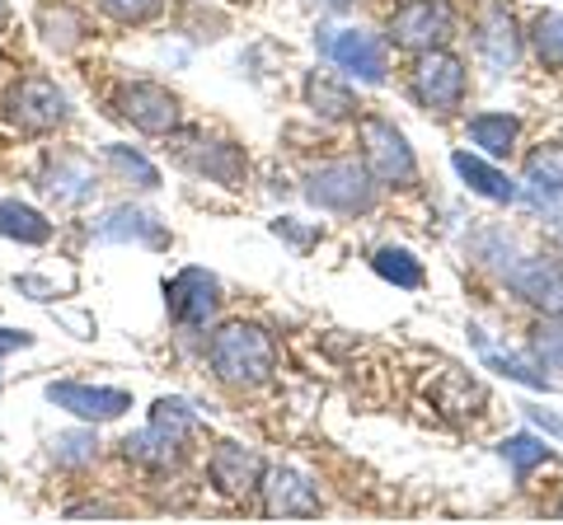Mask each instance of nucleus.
Wrapping results in <instances>:
<instances>
[{"mask_svg": "<svg viewBox=\"0 0 563 525\" xmlns=\"http://www.w3.org/2000/svg\"><path fill=\"white\" fill-rule=\"evenodd\" d=\"M207 366L225 390H258V384L273 380V371H277V343L263 324L231 320L211 334Z\"/></svg>", "mask_w": 563, "mask_h": 525, "instance_id": "nucleus-1", "label": "nucleus"}, {"mask_svg": "<svg viewBox=\"0 0 563 525\" xmlns=\"http://www.w3.org/2000/svg\"><path fill=\"white\" fill-rule=\"evenodd\" d=\"M192 436H198V413H192L184 399H161V404L151 409V423L118 446H122V460L128 465L174 469L188 455Z\"/></svg>", "mask_w": 563, "mask_h": 525, "instance_id": "nucleus-2", "label": "nucleus"}, {"mask_svg": "<svg viewBox=\"0 0 563 525\" xmlns=\"http://www.w3.org/2000/svg\"><path fill=\"white\" fill-rule=\"evenodd\" d=\"M306 202L314 212H329V216H366L380 198V183L376 174L366 169V160H329L320 169L306 174Z\"/></svg>", "mask_w": 563, "mask_h": 525, "instance_id": "nucleus-3", "label": "nucleus"}, {"mask_svg": "<svg viewBox=\"0 0 563 525\" xmlns=\"http://www.w3.org/2000/svg\"><path fill=\"white\" fill-rule=\"evenodd\" d=\"M409 99L418 109H428L437 118H451L465 109L470 99V66L446 47L413 52V71H409Z\"/></svg>", "mask_w": 563, "mask_h": 525, "instance_id": "nucleus-4", "label": "nucleus"}, {"mask_svg": "<svg viewBox=\"0 0 563 525\" xmlns=\"http://www.w3.org/2000/svg\"><path fill=\"white\" fill-rule=\"evenodd\" d=\"M0 118H5L14 132H24V136H47L70 118V99H66V90L57 80L24 76V80L10 85L5 99H0Z\"/></svg>", "mask_w": 563, "mask_h": 525, "instance_id": "nucleus-5", "label": "nucleus"}, {"mask_svg": "<svg viewBox=\"0 0 563 525\" xmlns=\"http://www.w3.org/2000/svg\"><path fill=\"white\" fill-rule=\"evenodd\" d=\"M320 57H329L339 71H347L362 85H385L390 80V43L385 33L372 29H320L314 33Z\"/></svg>", "mask_w": 563, "mask_h": 525, "instance_id": "nucleus-6", "label": "nucleus"}, {"mask_svg": "<svg viewBox=\"0 0 563 525\" xmlns=\"http://www.w3.org/2000/svg\"><path fill=\"white\" fill-rule=\"evenodd\" d=\"M455 20L451 0H399V5L385 14V43H395L404 52H432L446 47L455 38Z\"/></svg>", "mask_w": 563, "mask_h": 525, "instance_id": "nucleus-7", "label": "nucleus"}, {"mask_svg": "<svg viewBox=\"0 0 563 525\" xmlns=\"http://www.w3.org/2000/svg\"><path fill=\"white\" fill-rule=\"evenodd\" d=\"M225 301V287L211 268H179L165 282V310H169V324L179 334H198L211 320L221 314Z\"/></svg>", "mask_w": 563, "mask_h": 525, "instance_id": "nucleus-8", "label": "nucleus"}, {"mask_svg": "<svg viewBox=\"0 0 563 525\" xmlns=\"http://www.w3.org/2000/svg\"><path fill=\"white\" fill-rule=\"evenodd\" d=\"M362 160L376 174L380 188H413L418 183V155L390 118H362Z\"/></svg>", "mask_w": 563, "mask_h": 525, "instance_id": "nucleus-9", "label": "nucleus"}, {"mask_svg": "<svg viewBox=\"0 0 563 525\" xmlns=\"http://www.w3.org/2000/svg\"><path fill=\"white\" fill-rule=\"evenodd\" d=\"M113 109L122 122H132L146 136H174L184 122V103L161 80H122L113 94Z\"/></svg>", "mask_w": 563, "mask_h": 525, "instance_id": "nucleus-10", "label": "nucleus"}, {"mask_svg": "<svg viewBox=\"0 0 563 525\" xmlns=\"http://www.w3.org/2000/svg\"><path fill=\"white\" fill-rule=\"evenodd\" d=\"M474 52H479V62L488 66L493 76H507L521 66V52H526V29L517 24L512 5H503V0H488L479 10V20H474Z\"/></svg>", "mask_w": 563, "mask_h": 525, "instance_id": "nucleus-11", "label": "nucleus"}, {"mask_svg": "<svg viewBox=\"0 0 563 525\" xmlns=\"http://www.w3.org/2000/svg\"><path fill=\"white\" fill-rule=\"evenodd\" d=\"M179 165L198 179L240 192L250 183V155L231 136H192V146H179Z\"/></svg>", "mask_w": 563, "mask_h": 525, "instance_id": "nucleus-12", "label": "nucleus"}, {"mask_svg": "<svg viewBox=\"0 0 563 525\" xmlns=\"http://www.w3.org/2000/svg\"><path fill=\"white\" fill-rule=\"evenodd\" d=\"M263 479H268V465H263V455L244 442H217L207 455V483L217 488L221 498H254L263 493Z\"/></svg>", "mask_w": 563, "mask_h": 525, "instance_id": "nucleus-13", "label": "nucleus"}, {"mask_svg": "<svg viewBox=\"0 0 563 525\" xmlns=\"http://www.w3.org/2000/svg\"><path fill=\"white\" fill-rule=\"evenodd\" d=\"M47 404L66 409L80 423H118L132 413V394L118 384H80V380H52L47 384Z\"/></svg>", "mask_w": 563, "mask_h": 525, "instance_id": "nucleus-14", "label": "nucleus"}, {"mask_svg": "<svg viewBox=\"0 0 563 525\" xmlns=\"http://www.w3.org/2000/svg\"><path fill=\"white\" fill-rule=\"evenodd\" d=\"M507 291H512L521 305H531L536 314H550V320H559V314H563V262L544 258V254L517 258L512 272H507Z\"/></svg>", "mask_w": 563, "mask_h": 525, "instance_id": "nucleus-15", "label": "nucleus"}, {"mask_svg": "<svg viewBox=\"0 0 563 525\" xmlns=\"http://www.w3.org/2000/svg\"><path fill=\"white\" fill-rule=\"evenodd\" d=\"M95 188H99V174H95V165L85 160L80 150L52 155V160L38 169V192H43V198H52L57 206H80V202H90Z\"/></svg>", "mask_w": 563, "mask_h": 525, "instance_id": "nucleus-16", "label": "nucleus"}, {"mask_svg": "<svg viewBox=\"0 0 563 525\" xmlns=\"http://www.w3.org/2000/svg\"><path fill=\"white\" fill-rule=\"evenodd\" d=\"M95 239L103 244H141V249H169L165 221L136 202H118L95 221Z\"/></svg>", "mask_w": 563, "mask_h": 525, "instance_id": "nucleus-17", "label": "nucleus"}, {"mask_svg": "<svg viewBox=\"0 0 563 525\" xmlns=\"http://www.w3.org/2000/svg\"><path fill=\"white\" fill-rule=\"evenodd\" d=\"M320 488H314L301 469H268L263 479V512L273 521H310L320 516Z\"/></svg>", "mask_w": 563, "mask_h": 525, "instance_id": "nucleus-18", "label": "nucleus"}, {"mask_svg": "<svg viewBox=\"0 0 563 525\" xmlns=\"http://www.w3.org/2000/svg\"><path fill=\"white\" fill-rule=\"evenodd\" d=\"M521 183H526V202H531L536 212L554 216V206L563 202V146H540L526 155Z\"/></svg>", "mask_w": 563, "mask_h": 525, "instance_id": "nucleus-19", "label": "nucleus"}, {"mask_svg": "<svg viewBox=\"0 0 563 525\" xmlns=\"http://www.w3.org/2000/svg\"><path fill=\"white\" fill-rule=\"evenodd\" d=\"M451 169L461 174V183L474 192V198H484V202H498V206H507V202H517L521 198V188L507 179V174L488 160V155H470V150H455L451 155Z\"/></svg>", "mask_w": 563, "mask_h": 525, "instance_id": "nucleus-20", "label": "nucleus"}, {"mask_svg": "<svg viewBox=\"0 0 563 525\" xmlns=\"http://www.w3.org/2000/svg\"><path fill=\"white\" fill-rule=\"evenodd\" d=\"M38 33H43V43L52 52H76L85 38H90V20H85L76 5H66V0H43L38 5Z\"/></svg>", "mask_w": 563, "mask_h": 525, "instance_id": "nucleus-21", "label": "nucleus"}, {"mask_svg": "<svg viewBox=\"0 0 563 525\" xmlns=\"http://www.w3.org/2000/svg\"><path fill=\"white\" fill-rule=\"evenodd\" d=\"M470 142L488 160H512L521 142V118L517 113H474L470 118Z\"/></svg>", "mask_w": 563, "mask_h": 525, "instance_id": "nucleus-22", "label": "nucleus"}, {"mask_svg": "<svg viewBox=\"0 0 563 525\" xmlns=\"http://www.w3.org/2000/svg\"><path fill=\"white\" fill-rule=\"evenodd\" d=\"M0 235L24 244V249H43V244H52V221L20 198H0Z\"/></svg>", "mask_w": 563, "mask_h": 525, "instance_id": "nucleus-23", "label": "nucleus"}, {"mask_svg": "<svg viewBox=\"0 0 563 525\" xmlns=\"http://www.w3.org/2000/svg\"><path fill=\"white\" fill-rule=\"evenodd\" d=\"M306 109L314 113V118H324V122H347V118H357V94L347 90V85H339V80H329V76H320V71H310L306 76Z\"/></svg>", "mask_w": 563, "mask_h": 525, "instance_id": "nucleus-24", "label": "nucleus"}, {"mask_svg": "<svg viewBox=\"0 0 563 525\" xmlns=\"http://www.w3.org/2000/svg\"><path fill=\"white\" fill-rule=\"evenodd\" d=\"M372 272L380 282H390L399 291H422L428 287V268H422V258L413 249H404V244H380L372 254Z\"/></svg>", "mask_w": 563, "mask_h": 525, "instance_id": "nucleus-25", "label": "nucleus"}, {"mask_svg": "<svg viewBox=\"0 0 563 525\" xmlns=\"http://www.w3.org/2000/svg\"><path fill=\"white\" fill-rule=\"evenodd\" d=\"M465 249H470V258L479 262V268L503 272V277L512 272V262L521 258V254H517V235L503 231V225H484V231H474Z\"/></svg>", "mask_w": 563, "mask_h": 525, "instance_id": "nucleus-26", "label": "nucleus"}, {"mask_svg": "<svg viewBox=\"0 0 563 525\" xmlns=\"http://www.w3.org/2000/svg\"><path fill=\"white\" fill-rule=\"evenodd\" d=\"M526 47L536 52V62L544 71H563V14L559 10H540L526 24Z\"/></svg>", "mask_w": 563, "mask_h": 525, "instance_id": "nucleus-27", "label": "nucleus"}, {"mask_svg": "<svg viewBox=\"0 0 563 525\" xmlns=\"http://www.w3.org/2000/svg\"><path fill=\"white\" fill-rule=\"evenodd\" d=\"M103 165H109L122 183H132V188H141V192H155V188H161V169H155L141 150L122 146V142H109V146H103Z\"/></svg>", "mask_w": 563, "mask_h": 525, "instance_id": "nucleus-28", "label": "nucleus"}, {"mask_svg": "<svg viewBox=\"0 0 563 525\" xmlns=\"http://www.w3.org/2000/svg\"><path fill=\"white\" fill-rule=\"evenodd\" d=\"M95 460H99L95 423H90V427H70V432H57V436H52V465H62V469H90Z\"/></svg>", "mask_w": 563, "mask_h": 525, "instance_id": "nucleus-29", "label": "nucleus"}, {"mask_svg": "<svg viewBox=\"0 0 563 525\" xmlns=\"http://www.w3.org/2000/svg\"><path fill=\"white\" fill-rule=\"evenodd\" d=\"M498 455L507 460V469H512V479H517V483L531 479V469H540V465H550V460H554V450L544 446L540 436H531V432L507 436V442L498 446Z\"/></svg>", "mask_w": 563, "mask_h": 525, "instance_id": "nucleus-30", "label": "nucleus"}, {"mask_svg": "<svg viewBox=\"0 0 563 525\" xmlns=\"http://www.w3.org/2000/svg\"><path fill=\"white\" fill-rule=\"evenodd\" d=\"M95 10L122 29H146L165 14V0H95Z\"/></svg>", "mask_w": 563, "mask_h": 525, "instance_id": "nucleus-31", "label": "nucleus"}, {"mask_svg": "<svg viewBox=\"0 0 563 525\" xmlns=\"http://www.w3.org/2000/svg\"><path fill=\"white\" fill-rule=\"evenodd\" d=\"M531 357L544 366V371H563V314L559 320L540 314V324L531 334Z\"/></svg>", "mask_w": 563, "mask_h": 525, "instance_id": "nucleus-32", "label": "nucleus"}, {"mask_svg": "<svg viewBox=\"0 0 563 525\" xmlns=\"http://www.w3.org/2000/svg\"><path fill=\"white\" fill-rule=\"evenodd\" d=\"M484 361L493 366V371H503L507 380H521V384H531V390H550V376H544V366L531 357V361H526V357H503V353H488V347H484Z\"/></svg>", "mask_w": 563, "mask_h": 525, "instance_id": "nucleus-33", "label": "nucleus"}, {"mask_svg": "<svg viewBox=\"0 0 563 525\" xmlns=\"http://www.w3.org/2000/svg\"><path fill=\"white\" fill-rule=\"evenodd\" d=\"M273 235L287 239V244H296V249H310V244L320 239V231H314V225H296V216H277V221H273Z\"/></svg>", "mask_w": 563, "mask_h": 525, "instance_id": "nucleus-34", "label": "nucleus"}, {"mask_svg": "<svg viewBox=\"0 0 563 525\" xmlns=\"http://www.w3.org/2000/svg\"><path fill=\"white\" fill-rule=\"evenodd\" d=\"M38 338L29 334V328H0V361H5L10 353H24V347H33Z\"/></svg>", "mask_w": 563, "mask_h": 525, "instance_id": "nucleus-35", "label": "nucleus"}, {"mask_svg": "<svg viewBox=\"0 0 563 525\" xmlns=\"http://www.w3.org/2000/svg\"><path fill=\"white\" fill-rule=\"evenodd\" d=\"M14 287L29 291V301H52V295H57V287L43 282V277H20V282H14Z\"/></svg>", "mask_w": 563, "mask_h": 525, "instance_id": "nucleus-36", "label": "nucleus"}, {"mask_svg": "<svg viewBox=\"0 0 563 525\" xmlns=\"http://www.w3.org/2000/svg\"><path fill=\"white\" fill-rule=\"evenodd\" d=\"M310 5L320 10V14H347L352 5H357V0H310Z\"/></svg>", "mask_w": 563, "mask_h": 525, "instance_id": "nucleus-37", "label": "nucleus"}, {"mask_svg": "<svg viewBox=\"0 0 563 525\" xmlns=\"http://www.w3.org/2000/svg\"><path fill=\"white\" fill-rule=\"evenodd\" d=\"M526 413H531V423H540L544 432H563V423H559L554 413H544V409H526Z\"/></svg>", "mask_w": 563, "mask_h": 525, "instance_id": "nucleus-38", "label": "nucleus"}, {"mask_svg": "<svg viewBox=\"0 0 563 525\" xmlns=\"http://www.w3.org/2000/svg\"><path fill=\"white\" fill-rule=\"evenodd\" d=\"M10 20V5H5V0H0V24H5Z\"/></svg>", "mask_w": 563, "mask_h": 525, "instance_id": "nucleus-39", "label": "nucleus"}, {"mask_svg": "<svg viewBox=\"0 0 563 525\" xmlns=\"http://www.w3.org/2000/svg\"><path fill=\"white\" fill-rule=\"evenodd\" d=\"M554 516H563V502H559V506H554Z\"/></svg>", "mask_w": 563, "mask_h": 525, "instance_id": "nucleus-40", "label": "nucleus"}, {"mask_svg": "<svg viewBox=\"0 0 563 525\" xmlns=\"http://www.w3.org/2000/svg\"><path fill=\"white\" fill-rule=\"evenodd\" d=\"M559 249H563V231H559Z\"/></svg>", "mask_w": 563, "mask_h": 525, "instance_id": "nucleus-41", "label": "nucleus"}]
</instances>
